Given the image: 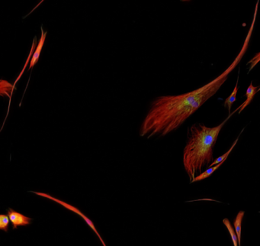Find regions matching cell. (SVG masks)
Wrapping results in <instances>:
<instances>
[{
  "instance_id": "cell-2",
  "label": "cell",
  "mask_w": 260,
  "mask_h": 246,
  "mask_svg": "<svg viewBox=\"0 0 260 246\" xmlns=\"http://www.w3.org/2000/svg\"><path fill=\"white\" fill-rule=\"evenodd\" d=\"M234 114V111L231 113L218 126L211 128L203 124H195L190 128L188 141L184 148L183 164L191 183L202 173L204 167L212 164L213 149L218 135Z\"/></svg>"
},
{
  "instance_id": "cell-8",
  "label": "cell",
  "mask_w": 260,
  "mask_h": 246,
  "mask_svg": "<svg viewBox=\"0 0 260 246\" xmlns=\"http://www.w3.org/2000/svg\"><path fill=\"white\" fill-rule=\"evenodd\" d=\"M224 162L220 163V164H217V165L212 166V167H208V169L205 170L204 172L200 174L199 175L197 176L195 179H194L193 181L191 183L196 182V181H201L202 180H205V179L208 178L210 176L214 174V171H217V170L224 164Z\"/></svg>"
},
{
  "instance_id": "cell-9",
  "label": "cell",
  "mask_w": 260,
  "mask_h": 246,
  "mask_svg": "<svg viewBox=\"0 0 260 246\" xmlns=\"http://www.w3.org/2000/svg\"><path fill=\"white\" fill-rule=\"evenodd\" d=\"M244 129L241 131V132L240 133V135H238V137H237V139L235 140V141H234V143H233L232 145H231V148H230V149L228 150L227 152L225 153V154H223V155L220 156V157H218V158H216V159L214 160V161H213L212 164H211V166L210 167H212V166L217 165V164H220V163L221 162H224V161H226V159L228 158V156L230 155V154H231V151H233V149H234V147L236 146V144H237V142H238V141H239V138L240 135L242 134L243 131H244Z\"/></svg>"
},
{
  "instance_id": "cell-12",
  "label": "cell",
  "mask_w": 260,
  "mask_h": 246,
  "mask_svg": "<svg viewBox=\"0 0 260 246\" xmlns=\"http://www.w3.org/2000/svg\"><path fill=\"white\" fill-rule=\"evenodd\" d=\"M9 217L5 214H1L0 215V230L8 233V226H9Z\"/></svg>"
},
{
  "instance_id": "cell-4",
  "label": "cell",
  "mask_w": 260,
  "mask_h": 246,
  "mask_svg": "<svg viewBox=\"0 0 260 246\" xmlns=\"http://www.w3.org/2000/svg\"><path fill=\"white\" fill-rule=\"evenodd\" d=\"M7 214L9 217L10 221L12 223V230H16L19 227H27V226L31 225L32 223V218L20 214L13 209L8 208Z\"/></svg>"
},
{
  "instance_id": "cell-13",
  "label": "cell",
  "mask_w": 260,
  "mask_h": 246,
  "mask_svg": "<svg viewBox=\"0 0 260 246\" xmlns=\"http://www.w3.org/2000/svg\"><path fill=\"white\" fill-rule=\"evenodd\" d=\"M260 61V52L257 53L254 56V58H251L250 61L247 62V65L248 66V74L251 72L254 68H255L257 64Z\"/></svg>"
},
{
  "instance_id": "cell-10",
  "label": "cell",
  "mask_w": 260,
  "mask_h": 246,
  "mask_svg": "<svg viewBox=\"0 0 260 246\" xmlns=\"http://www.w3.org/2000/svg\"><path fill=\"white\" fill-rule=\"evenodd\" d=\"M238 82H239V77H238V79H237V84H236L232 94H231L229 97L226 99L225 101H224V107H228L229 114H231V107H232L233 104L237 100V91H238Z\"/></svg>"
},
{
  "instance_id": "cell-7",
  "label": "cell",
  "mask_w": 260,
  "mask_h": 246,
  "mask_svg": "<svg viewBox=\"0 0 260 246\" xmlns=\"http://www.w3.org/2000/svg\"><path fill=\"white\" fill-rule=\"evenodd\" d=\"M244 214H245L244 211L239 212L236 217L234 223V230H235L237 237H238V241H239V246H241V229H242V222Z\"/></svg>"
},
{
  "instance_id": "cell-11",
  "label": "cell",
  "mask_w": 260,
  "mask_h": 246,
  "mask_svg": "<svg viewBox=\"0 0 260 246\" xmlns=\"http://www.w3.org/2000/svg\"><path fill=\"white\" fill-rule=\"evenodd\" d=\"M223 223L224 226L228 229V232H229L230 235H231V240H232L233 244L234 246H239V241H238V237H237V233H236L234 227L231 226V222L226 218L223 220Z\"/></svg>"
},
{
  "instance_id": "cell-3",
  "label": "cell",
  "mask_w": 260,
  "mask_h": 246,
  "mask_svg": "<svg viewBox=\"0 0 260 246\" xmlns=\"http://www.w3.org/2000/svg\"><path fill=\"white\" fill-rule=\"evenodd\" d=\"M30 193L31 194H35L36 195L39 196V197H44V198L48 199V200H52L54 202L57 203V204H60V205L64 207V208L67 209V210H70V211L74 212V214H77V215L80 216L81 218L84 219V221L86 222L87 225L89 227L90 229H92V231L96 234L97 237L99 239L100 241H101V244L103 246H106L105 245V242L101 238V236H100L99 233H98V230L95 228V225H94L93 222L92 220H90L89 218L87 217L85 214L81 212V210H79L77 207H74V206L71 205V204H68V203L64 202L63 200H59V199L56 198V197H53V196L50 195V194H46V193L43 192H38V191H30Z\"/></svg>"
},
{
  "instance_id": "cell-5",
  "label": "cell",
  "mask_w": 260,
  "mask_h": 246,
  "mask_svg": "<svg viewBox=\"0 0 260 246\" xmlns=\"http://www.w3.org/2000/svg\"><path fill=\"white\" fill-rule=\"evenodd\" d=\"M41 35L39 41H38L37 46L35 47L34 52H33L32 56H31V61H30L29 68L28 70L32 69L35 67V64L39 61L40 56H41V51H42L43 47L44 45V42H45V39H46L47 31H44L43 26L41 27Z\"/></svg>"
},
{
  "instance_id": "cell-6",
  "label": "cell",
  "mask_w": 260,
  "mask_h": 246,
  "mask_svg": "<svg viewBox=\"0 0 260 246\" xmlns=\"http://www.w3.org/2000/svg\"><path fill=\"white\" fill-rule=\"evenodd\" d=\"M260 91V87H254L253 82H251V84L249 86L248 88H247V92H246V97H247V100L244 101V104H241L237 110H235L236 112H238V114H241V112L251 104V101H252L254 97H255L256 94L258 91Z\"/></svg>"
},
{
  "instance_id": "cell-1",
  "label": "cell",
  "mask_w": 260,
  "mask_h": 246,
  "mask_svg": "<svg viewBox=\"0 0 260 246\" xmlns=\"http://www.w3.org/2000/svg\"><path fill=\"white\" fill-rule=\"evenodd\" d=\"M259 3L260 1H257L252 23L241 51L229 67L215 79L195 91L177 96H164L154 100L140 129L141 137L151 138L167 135L182 125L188 117L216 94L221 86L228 79L231 73L239 65L248 50L257 21Z\"/></svg>"
}]
</instances>
